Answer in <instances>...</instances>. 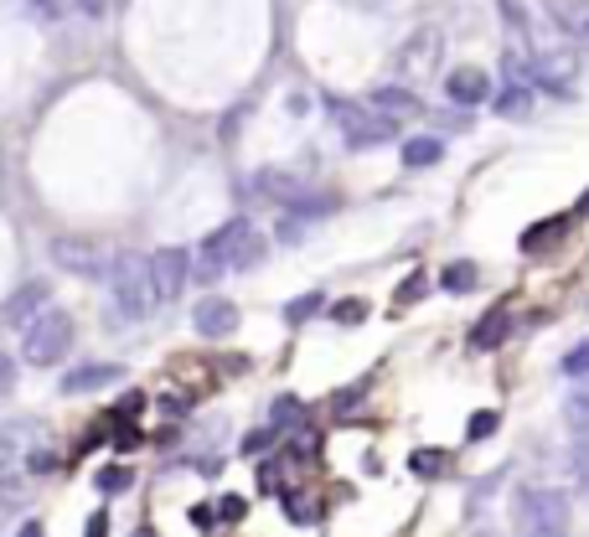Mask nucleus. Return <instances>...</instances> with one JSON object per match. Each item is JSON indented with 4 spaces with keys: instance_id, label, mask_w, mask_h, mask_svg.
<instances>
[{
    "instance_id": "20",
    "label": "nucleus",
    "mask_w": 589,
    "mask_h": 537,
    "mask_svg": "<svg viewBox=\"0 0 589 537\" xmlns=\"http://www.w3.org/2000/svg\"><path fill=\"white\" fill-rule=\"evenodd\" d=\"M439 284H445L450 295H466V290H476V284H481V268L460 259V264H450L445 274H439Z\"/></svg>"
},
{
    "instance_id": "26",
    "label": "nucleus",
    "mask_w": 589,
    "mask_h": 537,
    "mask_svg": "<svg viewBox=\"0 0 589 537\" xmlns=\"http://www.w3.org/2000/svg\"><path fill=\"white\" fill-rule=\"evenodd\" d=\"M332 321H336V326H363L367 305H363V300H342V305H332Z\"/></svg>"
},
{
    "instance_id": "34",
    "label": "nucleus",
    "mask_w": 589,
    "mask_h": 537,
    "mask_svg": "<svg viewBox=\"0 0 589 537\" xmlns=\"http://www.w3.org/2000/svg\"><path fill=\"white\" fill-rule=\"evenodd\" d=\"M290 418H301V403H295V398H280V403H274V424H290Z\"/></svg>"
},
{
    "instance_id": "2",
    "label": "nucleus",
    "mask_w": 589,
    "mask_h": 537,
    "mask_svg": "<svg viewBox=\"0 0 589 537\" xmlns=\"http://www.w3.org/2000/svg\"><path fill=\"white\" fill-rule=\"evenodd\" d=\"M104 280H109V321H114V326H135V321H145V315L161 305V300H155V284H151V259L120 254L109 264Z\"/></svg>"
},
{
    "instance_id": "9",
    "label": "nucleus",
    "mask_w": 589,
    "mask_h": 537,
    "mask_svg": "<svg viewBox=\"0 0 589 537\" xmlns=\"http://www.w3.org/2000/svg\"><path fill=\"white\" fill-rule=\"evenodd\" d=\"M31 445H42V424H31V418H0V476L21 455H31Z\"/></svg>"
},
{
    "instance_id": "21",
    "label": "nucleus",
    "mask_w": 589,
    "mask_h": 537,
    "mask_svg": "<svg viewBox=\"0 0 589 537\" xmlns=\"http://www.w3.org/2000/svg\"><path fill=\"white\" fill-rule=\"evenodd\" d=\"M285 511H290V523H295V527H316L321 523V507H316V501H305L301 492L285 496Z\"/></svg>"
},
{
    "instance_id": "30",
    "label": "nucleus",
    "mask_w": 589,
    "mask_h": 537,
    "mask_svg": "<svg viewBox=\"0 0 589 537\" xmlns=\"http://www.w3.org/2000/svg\"><path fill=\"white\" fill-rule=\"evenodd\" d=\"M497 424H501L497 414H476V418H470V439H486V434H497Z\"/></svg>"
},
{
    "instance_id": "27",
    "label": "nucleus",
    "mask_w": 589,
    "mask_h": 537,
    "mask_svg": "<svg viewBox=\"0 0 589 537\" xmlns=\"http://www.w3.org/2000/svg\"><path fill=\"white\" fill-rule=\"evenodd\" d=\"M559 233H563V223H538V227H528V239H522V249L532 254V249H544L548 239L559 243Z\"/></svg>"
},
{
    "instance_id": "25",
    "label": "nucleus",
    "mask_w": 589,
    "mask_h": 537,
    "mask_svg": "<svg viewBox=\"0 0 589 537\" xmlns=\"http://www.w3.org/2000/svg\"><path fill=\"white\" fill-rule=\"evenodd\" d=\"M321 305H326L321 295H301V300H290V305H285V321H290V326H301V321H311V315H316Z\"/></svg>"
},
{
    "instance_id": "22",
    "label": "nucleus",
    "mask_w": 589,
    "mask_h": 537,
    "mask_svg": "<svg viewBox=\"0 0 589 537\" xmlns=\"http://www.w3.org/2000/svg\"><path fill=\"white\" fill-rule=\"evenodd\" d=\"M408 470H414V476H439V470H445V455H439V449H414V455H408Z\"/></svg>"
},
{
    "instance_id": "3",
    "label": "nucleus",
    "mask_w": 589,
    "mask_h": 537,
    "mask_svg": "<svg viewBox=\"0 0 589 537\" xmlns=\"http://www.w3.org/2000/svg\"><path fill=\"white\" fill-rule=\"evenodd\" d=\"M68 352H73V315L58 311V305H42V311L21 326V357H27L31 367H58Z\"/></svg>"
},
{
    "instance_id": "16",
    "label": "nucleus",
    "mask_w": 589,
    "mask_h": 537,
    "mask_svg": "<svg viewBox=\"0 0 589 537\" xmlns=\"http://www.w3.org/2000/svg\"><path fill=\"white\" fill-rule=\"evenodd\" d=\"M548 16H554V27L589 42V0H548Z\"/></svg>"
},
{
    "instance_id": "18",
    "label": "nucleus",
    "mask_w": 589,
    "mask_h": 537,
    "mask_svg": "<svg viewBox=\"0 0 589 537\" xmlns=\"http://www.w3.org/2000/svg\"><path fill=\"white\" fill-rule=\"evenodd\" d=\"M497 114H501V120H528V114H532L528 83H507V89L497 93Z\"/></svg>"
},
{
    "instance_id": "17",
    "label": "nucleus",
    "mask_w": 589,
    "mask_h": 537,
    "mask_svg": "<svg viewBox=\"0 0 589 537\" xmlns=\"http://www.w3.org/2000/svg\"><path fill=\"white\" fill-rule=\"evenodd\" d=\"M367 104L378 109V114H388V120H414V114H419V99L408 89H398V83H393V89H373Z\"/></svg>"
},
{
    "instance_id": "8",
    "label": "nucleus",
    "mask_w": 589,
    "mask_h": 537,
    "mask_svg": "<svg viewBox=\"0 0 589 537\" xmlns=\"http://www.w3.org/2000/svg\"><path fill=\"white\" fill-rule=\"evenodd\" d=\"M186 280H192V254H186V249H161V254H151V284H155V300H161V305L182 300Z\"/></svg>"
},
{
    "instance_id": "36",
    "label": "nucleus",
    "mask_w": 589,
    "mask_h": 537,
    "mask_svg": "<svg viewBox=\"0 0 589 537\" xmlns=\"http://www.w3.org/2000/svg\"><path fill=\"white\" fill-rule=\"evenodd\" d=\"M11 383H16V362L0 352V393H11Z\"/></svg>"
},
{
    "instance_id": "13",
    "label": "nucleus",
    "mask_w": 589,
    "mask_h": 537,
    "mask_svg": "<svg viewBox=\"0 0 589 537\" xmlns=\"http://www.w3.org/2000/svg\"><path fill=\"white\" fill-rule=\"evenodd\" d=\"M445 93H450L460 109H470V104H481L486 93H491V83H486L481 68H455V73L445 78Z\"/></svg>"
},
{
    "instance_id": "1",
    "label": "nucleus",
    "mask_w": 589,
    "mask_h": 537,
    "mask_svg": "<svg viewBox=\"0 0 589 537\" xmlns=\"http://www.w3.org/2000/svg\"><path fill=\"white\" fill-rule=\"evenodd\" d=\"M258 259H264V239H258V227L248 223V217H233V223H223L217 233L202 239V249H196V259H192V280L212 284V280H223V274L254 268Z\"/></svg>"
},
{
    "instance_id": "32",
    "label": "nucleus",
    "mask_w": 589,
    "mask_h": 537,
    "mask_svg": "<svg viewBox=\"0 0 589 537\" xmlns=\"http://www.w3.org/2000/svg\"><path fill=\"white\" fill-rule=\"evenodd\" d=\"M192 527L196 533H212L217 527V507H192Z\"/></svg>"
},
{
    "instance_id": "38",
    "label": "nucleus",
    "mask_w": 589,
    "mask_h": 537,
    "mask_svg": "<svg viewBox=\"0 0 589 537\" xmlns=\"http://www.w3.org/2000/svg\"><path fill=\"white\" fill-rule=\"evenodd\" d=\"M78 11H89V16H104V11H109V0H78Z\"/></svg>"
},
{
    "instance_id": "10",
    "label": "nucleus",
    "mask_w": 589,
    "mask_h": 537,
    "mask_svg": "<svg viewBox=\"0 0 589 537\" xmlns=\"http://www.w3.org/2000/svg\"><path fill=\"white\" fill-rule=\"evenodd\" d=\"M192 326H196V336H207V342H223V336H233L238 331V305L233 300H202L196 305V315H192Z\"/></svg>"
},
{
    "instance_id": "41",
    "label": "nucleus",
    "mask_w": 589,
    "mask_h": 537,
    "mask_svg": "<svg viewBox=\"0 0 589 537\" xmlns=\"http://www.w3.org/2000/svg\"><path fill=\"white\" fill-rule=\"evenodd\" d=\"M0 523H6V507H0Z\"/></svg>"
},
{
    "instance_id": "4",
    "label": "nucleus",
    "mask_w": 589,
    "mask_h": 537,
    "mask_svg": "<svg viewBox=\"0 0 589 537\" xmlns=\"http://www.w3.org/2000/svg\"><path fill=\"white\" fill-rule=\"evenodd\" d=\"M332 120L347 134V150H373L383 140H393V130H398V120L378 114L373 104H347V99H332Z\"/></svg>"
},
{
    "instance_id": "15",
    "label": "nucleus",
    "mask_w": 589,
    "mask_h": 537,
    "mask_svg": "<svg viewBox=\"0 0 589 537\" xmlns=\"http://www.w3.org/2000/svg\"><path fill=\"white\" fill-rule=\"evenodd\" d=\"M507 331H512V311H507V305H491V311L470 326V346H476V352H491V346H501Z\"/></svg>"
},
{
    "instance_id": "40",
    "label": "nucleus",
    "mask_w": 589,
    "mask_h": 537,
    "mask_svg": "<svg viewBox=\"0 0 589 537\" xmlns=\"http://www.w3.org/2000/svg\"><path fill=\"white\" fill-rule=\"evenodd\" d=\"M579 212H589V192H585V196H579Z\"/></svg>"
},
{
    "instance_id": "24",
    "label": "nucleus",
    "mask_w": 589,
    "mask_h": 537,
    "mask_svg": "<svg viewBox=\"0 0 589 537\" xmlns=\"http://www.w3.org/2000/svg\"><path fill=\"white\" fill-rule=\"evenodd\" d=\"M130 470H124V465H109V470H99V492L104 496H120V492H130Z\"/></svg>"
},
{
    "instance_id": "33",
    "label": "nucleus",
    "mask_w": 589,
    "mask_h": 537,
    "mask_svg": "<svg viewBox=\"0 0 589 537\" xmlns=\"http://www.w3.org/2000/svg\"><path fill=\"white\" fill-rule=\"evenodd\" d=\"M589 377V373H585ZM563 414H589V383H585V388H575V393H569V403H563Z\"/></svg>"
},
{
    "instance_id": "12",
    "label": "nucleus",
    "mask_w": 589,
    "mask_h": 537,
    "mask_svg": "<svg viewBox=\"0 0 589 537\" xmlns=\"http://www.w3.org/2000/svg\"><path fill=\"white\" fill-rule=\"evenodd\" d=\"M42 305H52V290H47V284H21V290H16L11 300H6V311H0V321H6V326H27L31 315L42 311Z\"/></svg>"
},
{
    "instance_id": "39",
    "label": "nucleus",
    "mask_w": 589,
    "mask_h": 537,
    "mask_svg": "<svg viewBox=\"0 0 589 537\" xmlns=\"http://www.w3.org/2000/svg\"><path fill=\"white\" fill-rule=\"evenodd\" d=\"M419 290H424V280H408L404 290H398V300H419Z\"/></svg>"
},
{
    "instance_id": "11",
    "label": "nucleus",
    "mask_w": 589,
    "mask_h": 537,
    "mask_svg": "<svg viewBox=\"0 0 589 537\" xmlns=\"http://www.w3.org/2000/svg\"><path fill=\"white\" fill-rule=\"evenodd\" d=\"M114 383H120V367H114V362H89V367L62 373V398H83V393L114 388Z\"/></svg>"
},
{
    "instance_id": "31",
    "label": "nucleus",
    "mask_w": 589,
    "mask_h": 537,
    "mask_svg": "<svg viewBox=\"0 0 589 537\" xmlns=\"http://www.w3.org/2000/svg\"><path fill=\"white\" fill-rule=\"evenodd\" d=\"M243 511H248L243 507V496H223V501H217V517H223V523H238Z\"/></svg>"
},
{
    "instance_id": "29",
    "label": "nucleus",
    "mask_w": 589,
    "mask_h": 537,
    "mask_svg": "<svg viewBox=\"0 0 589 537\" xmlns=\"http://www.w3.org/2000/svg\"><path fill=\"white\" fill-rule=\"evenodd\" d=\"M27 6H31L37 16H42V21H58V16L68 11V0H27Z\"/></svg>"
},
{
    "instance_id": "35",
    "label": "nucleus",
    "mask_w": 589,
    "mask_h": 537,
    "mask_svg": "<svg viewBox=\"0 0 589 537\" xmlns=\"http://www.w3.org/2000/svg\"><path fill=\"white\" fill-rule=\"evenodd\" d=\"M270 445H274V434L258 429V434H248V439H243V455H258V449H270Z\"/></svg>"
},
{
    "instance_id": "6",
    "label": "nucleus",
    "mask_w": 589,
    "mask_h": 537,
    "mask_svg": "<svg viewBox=\"0 0 589 537\" xmlns=\"http://www.w3.org/2000/svg\"><path fill=\"white\" fill-rule=\"evenodd\" d=\"M52 264H58L62 274H78V280H104L114 259H109L99 243L62 233V239H52Z\"/></svg>"
},
{
    "instance_id": "28",
    "label": "nucleus",
    "mask_w": 589,
    "mask_h": 537,
    "mask_svg": "<svg viewBox=\"0 0 589 537\" xmlns=\"http://www.w3.org/2000/svg\"><path fill=\"white\" fill-rule=\"evenodd\" d=\"M563 418H569V434H575L579 455H589V414H563Z\"/></svg>"
},
{
    "instance_id": "14",
    "label": "nucleus",
    "mask_w": 589,
    "mask_h": 537,
    "mask_svg": "<svg viewBox=\"0 0 589 537\" xmlns=\"http://www.w3.org/2000/svg\"><path fill=\"white\" fill-rule=\"evenodd\" d=\"M575 73H579V62L569 58V52H559V58H538V62H532V78H538L544 89H554V93H569V89H575Z\"/></svg>"
},
{
    "instance_id": "19",
    "label": "nucleus",
    "mask_w": 589,
    "mask_h": 537,
    "mask_svg": "<svg viewBox=\"0 0 589 537\" xmlns=\"http://www.w3.org/2000/svg\"><path fill=\"white\" fill-rule=\"evenodd\" d=\"M439 155H445V145H439L435 134H414L404 145V165H414V171L419 165H439Z\"/></svg>"
},
{
    "instance_id": "7",
    "label": "nucleus",
    "mask_w": 589,
    "mask_h": 537,
    "mask_svg": "<svg viewBox=\"0 0 589 537\" xmlns=\"http://www.w3.org/2000/svg\"><path fill=\"white\" fill-rule=\"evenodd\" d=\"M439 52H445V31L419 27L404 47H398L393 68H398V78H429V68H439Z\"/></svg>"
},
{
    "instance_id": "23",
    "label": "nucleus",
    "mask_w": 589,
    "mask_h": 537,
    "mask_svg": "<svg viewBox=\"0 0 589 537\" xmlns=\"http://www.w3.org/2000/svg\"><path fill=\"white\" fill-rule=\"evenodd\" d=\"M559 373H563V377H585V373H589V342H579V346H569V352H563Z\"/></svg>"
},
{
    "instance_id": "5",
    "label": "nucleus",
    "mask_w": 589,
    "mask_h": 537,
    "mask_svg": "<svg viewBox=\"0 0 589 537\" xmlns=\"http://www.w3.org/2000/svg\"><path fill=\"white\" fill-rule=\"evenodd\" d=\"M517 517H522V533L532 537H559L569 527V501H563L554 486H538V492H522L517 501Z\"/></svg>"
},
{
    "instance_id": "37",
    "label": "nucleus",
    "mask_w": 589,
    "mask_h": 537,
    "mask_svg": "<svg viewBox=\"0 0 589 537\" xmlns=\"http://www.w3.org/2000/svg\"><path fill=\"white\" fill-rule=\"evenodd\" d=\"M89 533H93V537H104V533H109V517H104V511H93V517H89Z\"/></svg>"
}]
</instances>
